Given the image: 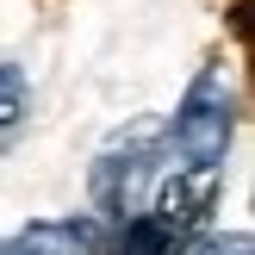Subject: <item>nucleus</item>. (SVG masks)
Here are the masks:
<instances>
[{
	"label": "nucleus",
	"mask_w": 255,
	"mask_h": 255,
	"mask_svg": "<svg viewBox=\"0 0 255 255\" xmlns=\"http://www.w3.org/2000/svg\"><path fill=\"white\" fill-rule=\"evenodd\" d=\"M231 131H237V87H231V69L212 62L187 87V100L174 112V125L162 131V143H168V156H181L174 168H224Z\"/></svg>",
	"instance_id": "nucleus-1"
},
{
	"label": "nucleus",
	"mask_w": 255,
	"mask_h": 255,
	"mask_svg": "<svg viewBox=\"0 0 255 255\" xmlns=\"http://www.w3.org/2000/svg\"><path fill=\"white\" fill-rule=\"evenodd\" d=\"M156 143H162L156 125H137L125 143H112L106 156L94 162V206L106 212V218H131L137 212V193H143L149 168H156Z\"/></svg>",
	"instance_id": "nucleus-2"
},
{
	"label": "nucleus",
	"mask_w": 255,
	"mask_h": 255,
	"mask_svg": "<svg viewBox=\"0 0 255 255\" xmlns=\"http://www.w3.org/2000/svg\"><path fill=\"white\" fill-rule=\"evenodd\" d=\"M212 206H218V168H174L168 181H162L156 212H149V218L187 243V237L212 218Z\"/></svg>",
	"instance_id": "nucleus-3"
},
{
	"label": "nucleus",
	"mask_w": 255,
	"mask_h": 255,
	"mask_svg": "<svg viewBox=\"0 0 255 255\" xmlns=\"http://www.w3.org/2000/svg\"><path fill=\"white\" fill-rule=\"evenodd\" d=\"M0 255H100L94 218H37L19 237H6Z\"/></svg>",
	"instance_id": "nucleus-4"
},
{
	"label": "nucleus",
	"mask_w": 255,
	"mask_h": 255,
	"mask_svg": "<svg viewBox=\"0 0 255 255\" xmlns=\"http://www.w3.org/2000/svg\"><path fill=\"white\" fill-rule=\"evenodd\" d=\"M187 243L174 231H162L149 212H131V218H119V237H112V255H181Z\"/></svg>",
	"instance_id": "nucleus-5"
},
{
	"label": "nucleus",
	"mask_w": 255,
	"mask_h": 255,
	"mask_svg": "<svg viewBox=\"0 0 255 255\" xmlns=\"http://www.w3.org/2000/svg\"><path fill=\"white\" fill-rule=\"evenodd\" d=\"M25 112H31V81H25L12 62H0V143L25 125Z\"/></svg>",
	"instance_id": "nucleus-6"
},
{
	"label": "nucleus",
	"mask_w": 255,
	"mask_h": 255,
	"mask_svg": "<svg viewBox=\"0 0 255 255\" xmlns=\"http://www.w3.org/2000/svg\"><path fill=\"white\" fill-rule=\"evenodd\" d=\"M193 255H255V243H249V231H231V237H206Z\"/></svg>",
	"instance_id": "nucleus-7"
}]
</instances>
